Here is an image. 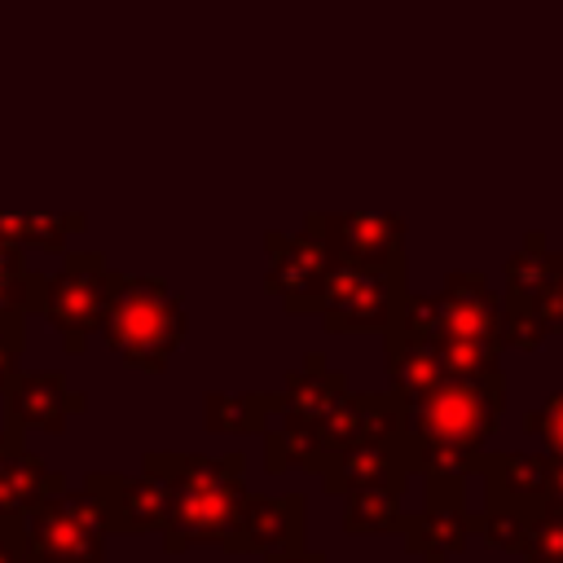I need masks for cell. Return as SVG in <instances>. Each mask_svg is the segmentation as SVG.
<instances>
[{
    "instance_id": "6da1fadb",
    "label": "cell",
    "mask_w": 563,
    "mask_h": 563,
    "mask_svg": "<svg viewBox=\"0 0 563 563\" xmlns=\"http://www.w3.org/2000/svg\"><path fill=\"white\" fill-rule=\"evenodd\" d=\"M400 400V396H396ZM506 409V374L479 378H449L413 400H400V440L409 457V475L422 479H466L488 453L493 431L501 427Z\"/></svg>"
},
{
    "instance_id": "7a4b0ae2",
    "label": "cell",
    "mask_w": 563,
    "mask_h": 563,
    "mask_svg": "<svg viewBox=\"0 0 563 563\" xmlns=\"http://www.w3.org/2000/svg\"><path fill=\"white\" fill-rule=\"evenodd\" d=\"M145 471L167 479V523L163 550L185 554L194 545H220L238 554V519L246 501L242 453H145Z\"/></svg>"
},
{
    "instance_id": "3957f363",
    "label": "cell",
    "mask_w": 563,
    "mask_h": 563,
    "mask_svg": "<svg viewBox=\"0 0 563 563\" xmlns=\"http://www.w3.org/2000/svg\"><path fill=\"white\" fill-rule=\"evenodd\" d=\"M189 317L180 295L158 282V277H119L101 334L110 343V352H119L132 369L145 374H163L172 352L185 343Z\"/></svg>"
},
{
    "instance_id": "277c9868",
    "label": "cell",
    "mask_w": 563,
    "mask_h": 563,
    "mask_svg": "<svg viewBox=\"0 0 563 563\" xmlns=\"http://www.w3.org/2000/svg\"><path fill=\"white\" fill-rule=\"evenodd\" d=\"M409 295L405 260L400 264H347L334 260L317 299V317L325 334H383L391 330L400 303Z\"/></svg>"
},
{
    "instance_id": "5b68a950",
    "label": "cell",
    "mask_w": 563,
    "mask_h": 563,
    "mask_svg": "<svg viewBox=\"0 0 563 563\" xmlns=\"http://www.w3.org/2000/svg\"><path fill=\"white\" fill-rule=\"evenodd\" d=\"M114 282H119V273L106 268L101 251H66L62 268L53 277H44L40 312L62 334L66 352H84L88 334L101 330L110 295H114Z\"/></svg>"
},
{
    "instance_id": "8992f818",
    "label": "cell",
    "mask_w": 563,
    "mask_h": 563,
    "mask_svg": "<svg viewBox=\"0 0 563 563\" xmlns=\"http://www.w3.org/2000/svg\"><path fill=\"white\" fill-rule=\"evenodd\" d=\"M559 251L541 229H532L519 251L506 260V295H501V352H537L545 339H554L545 321V299L554 282Z\"/></svg>"
},
{
    "instance_id": "52a82bcc",
    "label": "cell",
    "mask_w": 563,
    "mask_h": 563,
    "mask_svg": "<svg viewBox=\"0 0 563 563\" xmlns=\"http://www.w3.org/2000/svg\"><path fill=\"white\" fill-rule=\"evenodd\" d=\"M22 537L35 563H106V523L84 488H62L22 510Z\"/></svg>"
},
{
    "instance_id": "ba28073f",
    "label": "cell",
    "mask_w": 563,
    "mask_h": 563,
    "mask_svg": "<svg viewBox=\"0 0 563 563\" xmlns=\"http://www.w3.org/2000/svg\"><path fill=\"white\" fill-rule=\"evenodd\" d=\"M383 365L387 391L413 400L440 383V347H435V295H405L391 330H383Z\"/></svg>"
},
{
    "instance_id": "9c48e42d",
    "label": "cell",
    "mask_w": 563,
    "mask_h": 563,
    "mask_svg": "<svg viewBox=\"0 0 563 563\" xmlns=\"http://www.w3.org/2000/svg\"><path fill=\"white\" fill-rule=\"evenodd\" d=\"M303 233H312L330 260L347 264H400L405 220L391 211H308Z\"/></svg>"
},
{
    "instance_id": "30bf717a",
    "label": "cell",
    "mask_w": 563,
    "mask_h": 563,
    "mask_svg": "<svg viewBox=\"0 0 563 563\" xmlns=\"http://www.w3.org/2000/svg\"><path fill=\"white\" fill-rule=\"evenodd\" d=\"M84 493L92 497L106 532H163L167 523V479L154 471H92L84 475Z\"/></svg>"
},
{
    "instance_id": "8fae6325",
    "label": "cell",
    "mask_w": 563,
    "mask_h": 563,
    "mask_svg": "<svg viewBox=\"0 0 563 563\" xmlns=\"http://www.w3.org/2000/svg\"><path fill=\"white\" fill-rule=\"evenodd\" d=\"M475 515L466 510V479H427V501L418 515H405V550L422 563H449L466 550Z\"/></svg>"
},
{
    "instance_id": "7c38bea8",
    "label": "cell",
    "mask_w": 563,
    "mask_h": 563,
    "mask_svg": "<svg viewBox=\"0 0 563 563\" xmlns=\"http://www.w3.org/2000/svg\"><path fill=\"white\" fill-rule=\"evenodd\" d=\"M435 339L501 347V295L479 268H453L435 290Z\"/></svg>"
},
{
    "instance_id": "4fadbf2b",
    "label": "cell",
    "mask_w": 563,
    "mask_h": 563,
    "mask_svg": "<svg viewBox=\"0 0 563 563\" xmlns=\"http://www.w3.org/2000/svg\"><path fill=\"white\" fill-rule=\"evenodd\" d=\"M264 246H268V295L282 299L286 312H317V299H321V286H325V273H330V251L312 238V233H264Z\"/></svg>"
},
{
    "instance_id": "5bb4252c",
    "label": "cell",
    "mask_w": 563,
    "mask_h": 563,
    "mask_svg": "<svg viewBox=\"0 0 563 563\" xmlns=\"http://www.w3.org/2000/svg\"><path fill=\"white\" fill-rule=\"evenodd\" d=\"M400 427V400L391 391H347L343 405L312 431V453L303 462V471H321L334 453L369 440V435H387Z\"/></svg>"
},
{
    "instance_id": "9a60e30c",
    "label": "cell",
    "mask_w": 563,
    "mask_h": 563,
    "mask_svg": "<svg viewBox=\"0 0 563 563\" xmlns=\"http://www.w3.org/2000/svg\"><path fill=\"white\" fill-rule=\"evenodd\" d=\"M321 488L343 497L352 488H396L405 493V479H409V457H405V440H400V427L387 431V435H369L343 453H334L321 471H317Z\"/></svg>"
},
{
    "instance_id": "2e32d148",
    "label": "cell",
    "mask_w": 563,
    "mask_h": 563,
    "mask_svg": "<svg viewBox=\"0 0 563 563\" xmlns=\"http://www.w3.org/2000/svg\"><path fill=\"white\" fill-rule=\"evenodd\" d=\"M545 453H479L475 475H484V510L528 519L545 506Z\"/></svg>"
},
{
    "instance_id": "e0dca14e",
    "label": "cell",
    "mask_w": 563,
    "mask_h": 563,
    "mask_svg": "<svg viewBox=\"0 0 563 563\" xmlns=\"http://www.w3.org/2000/svg\"><path fill=\"white\" fill-rule=\"evenodd\" d=\"M347 374L330 369L321 352H312L299 369H290L282 378V391H273V409H268V422H290V427H303V431H317L347 396Z\"/></svg>"
},
{
    "instance_id": "ac0fdd59",
    "label": "cell",
    "mask_w": 563,
    "mask_h": 563,
    "mask_svg": "<svg viewBox=\"0 0 563 563\" xmlns=\"http://www.w3.org/2000/svg\"><path fill=\"white\" fill-rule=\"evenodd\" d=\"M9 427L13 431H26V427H40V431H66V422L75 413H84V396L66 383V374L57 369H31V374H18L9 387Z\"/></svg>"
},
{
    "instance_id": "d6986e66",
    "label": "cell",
    "mask_w": 563,
    "mask_h": 563,
    "mask_svg": "<svg viewBox=\"0 0 563 563\" xmlns=\"http://www.w3.org/2000/svg\"><path fill=\"white\" fill-rule=\"evenodd\" d=\"M303 550V497L282 493V497H260L246 493L242 519H238V554H295Z\"/></svg>"
},
{
    "instance_id": "ffe728a7",
    "label": "cell",
    "mask_w": 563,
    "mask_h": 563,
    "mask_svg": "<svg viewBox=\"0 0 563 563\" xmlns=\"http://www.w3.org/2000/svg\"><path fill=\"white\" fill-rule=\"evenodd\" d=\"M66 488V475L44 466L35 453L26 449H13L4 462H0V515H22L31 510L40 497H53Z\"/></svg>"
},
{
    "instance_id": "44dd1931",
    "label": "cell",
    "mask_w": 563,
    "mask_h": 563,
    "mask_svg": "<svg viewBox=\"0 0 563 563\" xmlns=\"http://www.w3.org/2000/svg\"><path fill=\"white\" fill-rule=\"evenodd\" d=\"M273 391H207L202 427L216 435H264Z\"/></svg>"
},
{
    "instance_id": "7402d4cb",
    "label": "cell",
    "mask_w": 563,
    "mask_h": 563,
    "mask_svg": "<svg viewBox=\"0 0 563 563\" xmlns=\"http://www.w3.org/2000/svg\"><path fill=\"white\" fill-rule=\"evenodd\" d=\"M347 506H343V532L347 537H374V532H400L405 523V506L396 488H352L343 493Z\"/></svg>"
},
{
    "instance_id": "603a6c76",
    "label": "cell",
    "mask_w": 563,
    "mask_h": 563,
    "mask_svg": "<svg viewBox=\"0 0 563 563\" xmlns=\"http://www.w3.org/2000/svg\"><path fill=\"white\" fill-rule=\"evenodd\" d=\"M515 554H519V563H563V510L559 506H541L528 519Z\"/></svg>"
},
{
    "instance_id": "cb8c5ba5",
    "label": "cell",
    "mask_w": 563,
    "mask_h": 563,
    "mask_svg": "<svg viewBox=\"0 0 563 563\" xmlns=\"http://www.w3.org/2000/svg\"><path fill=\"white\" fill-rule=\"evenodd\" d=\"M84 229L79 216L66 220H0V238L18 242V246H44V251H66V233Z\"/></svg>"
},
{
    "instance_id": "d4e9b609",
    "label": "cell",
    "mask_w": 563,
    "mask_h": 563,
    "mask_svg": "<svg viewBox=\"0 0 563 563\" xmlns=\"http://www.w3.org/2000/svg\"><path fill=\"white\" fill-rule=\"evenodd\" d=\"M26 290H31V268L18 242L0 238V308L26 312Z\"/></svg>"
},
{
    "instance_id": "484cf974",
    "label": "cell",
    "mask_w": 563,
    "mask_h": 563,
    "mask_svg": "<svg viewBox=\"0 0 563 563\" xmlns=\"http://www.w3.org/2000/svg\"><path fill=\"white\" fill-rule=\"evenodd\" d=\"M523 435H541L545 440V457H563V383L545 396L541 409L523 413Z\"/></svg>"
},
{
    "instance_id": "4316f807",
    "label": "cell",
    "mask_w": 563,
    "mask_h": 563,
    "mask_svg": "<svg viewBox=\"0 0 563 563\" xmlns=\"http://www.w3.org/2000/svg\"><path fill=\"white\" fill-rule=\"evenodd\" d=\"M22 312L13 308H0V391L22 374Z\"/></svg>"
},
{
    "instance_id": "83f0119b",
    "label": "cell",
    "mask_w": 563,
    "mask_h": 563,
    "mask_svg": "<svg viewBox=\"0 0 563 563\" xmlns=\"http://www.w3.org/2000/svg\"><path fill=\"white\" fill-rule=\"evenodd\" d=\"M0 563H31V550L22 537V515H0Z\"/></svg>"
},
{
    "instance_id": "f1b7e54d",
    "label": "cell",
    "mask_w": 563,
    "mask_h": 563,
    "mask_svg": "<svg viewBox=\"0 0 563 563\" xmlns=\"http://www.w3.org/2000/svg\"><path fill=\"white\" fill-rule=\"evenodd\" d=\"M545 321L554 334H563V251L554 260V282H550V299H545Z\"/></svg>"
},
{
    "instance_id": "f546056e",
    "label": "cell",
    "mask_w": 563,
    "mask_h": 563,
    "mask_svg": "<svg viewBox=\"0 0 563 563\" xmlns=\"http://www.w3.org/2000/svg\"><path fill=\"white\" fill-rule=\"evenodd\" d=\"M545 506H559L563 510V457H550L545 462Z\"/></svg>"
},
{
    "instance_id": "4dcf8cb0",
    "label": "cell",
    "mask_w": 563,
    "mask_h": 563,
    "mask_svg": "<svg viewBox=\"0 0 563 563\" xmlns=\"http://www.w3.org/2000/svg\"><path fill=\"white\" fill-rule=\"evenodd\" d=\"M264 563H325V554L317 550H295V554H273V559H264Z\"/></svg>"
},
{
    "instance_id": "1f68e13d",
    "label": "cell",
    "mask_w": 563,
    "mask_h": 563,
    "mask_svg": "<svg viewBox=\"0 0 563 563\" xmlns=\"http://www.w3.org/2000/svg\"><path fill=\"white\" fill-rule=\"evenodd\" d=\"M31 563H35V559H31Z\"/></svg>"
}]
</instances>
